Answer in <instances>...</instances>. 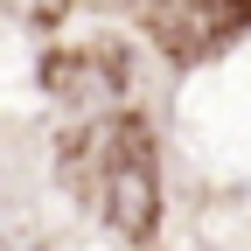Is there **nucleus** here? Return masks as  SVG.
Instances as JSON below:
<instances>
[{"label":"nucleus","instance_id":"f03ea898","mask_svg":"<svg viewBox=\"0 0 251 251\" xmlns=\"http://www.w3.org/2000/svg\"><path fill=\"white\" fill-rule=\"evenodd\" d=\"M126 7H133V21L168 56H181V63L224 49L237 28L251 21V0H126Z\"/></svg>","mask_w":251,"mask_h":251},{"label":"nucleus","instance_id":"f257e3e1","mask_svg":"<svg viewBox=\"0 0 251 251\" xmlns=\"http://www.w3.org/2000/svg\"><path fill=\"white\" fill-rule=\"evenodd\" d=\"M77 188L98 202L126 237H147L161 216V188H153V140L140 119H91L77 133Z\"/></svg>","mask_w":251,"mask_h":251},{"label":"nucleus","instance_id":"7ed1b4c3","mask_svg":"<svg viewBox=\"0 0 251 251\" xmlns=\"http://www.w3.org/2000/svg\"><path fill=\"white\" fill-rule=\"evenodd\" d=\"M49 91L70 98V105H105V98H119V91H126L119 56H91V49L56 56V63H49Z\"/></svg>","mask_w":251,"mask_h":251}]
</instances>
